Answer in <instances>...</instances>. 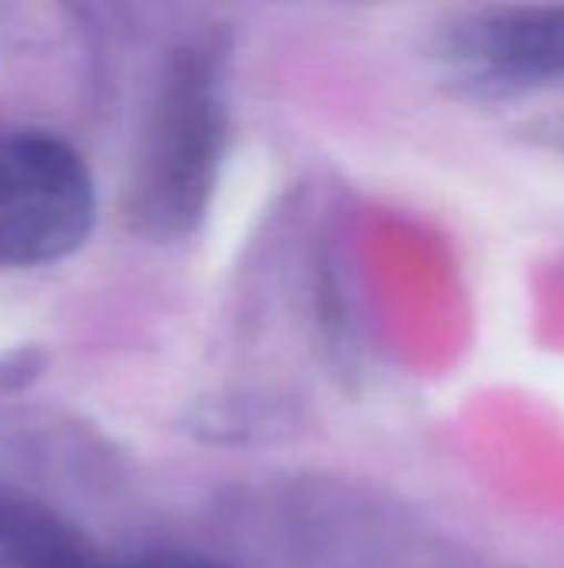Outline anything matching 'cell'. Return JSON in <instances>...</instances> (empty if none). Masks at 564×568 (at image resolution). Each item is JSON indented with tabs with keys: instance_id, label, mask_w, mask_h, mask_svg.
Returning a JSON list of instances; mask_svg holds the SVG:
<instances>
[{
	"instance_id": "1",
	"label": "cell",
	"mask_w": 564,
	"mask_h": 568,
	"mask_svg": "<svg viewBox=\"0 0 564 568\" xmlns=\"http://www.w3.org/2000/svg\"><path fill=\"white\" fill-rule=\"evenodd\" d=\"M83 156L43 130H0V270L63 260L93 226Z\"/></svg>"
},
{
	"instance_id": "2",
	"label": "cell",
	"mask_w": 564,
	"mask_h": 568,
	"mask_svg": "<svg viewBox=\"0 0 564 568\" xmlns=\"http://www.w3.org/2000/svg\"><path fill=\"white\" fill-rule=\"evenodd\" d=\"M435 57L475 93H525L564 83V3H499L459 13Z\"/></svg>"
},
{
	"instance_id": "3",
	"label": "cell",
	"mask_w": 564,
	"mask_h": 568,
	"mask_svg": "<svg viewBox=\"0 0 564 568\" xmlns=\"http://www.w3.org/2000/svg\"><path fill=\"white\" fill-rule=\"evenodd\" d=\"M176 110L163 113L160 136L146 156V203L150 216H183L196 206V190L206 186L213 160V120L209 103L196 87L176 93Z\"/></svg>"
},
{
	"instance_id": "4",
	"label": "cell",
	"mask_w": 564,
	"mask_h": 568,
	"mask_svg": "<svg viewBox=\"0 0 564 568\" xmlns=\"http://www.w3.org/2000/svg\"><path fill=\"white\" fill-rule=\"evenodd\" d=\"M0 568H113L63 516L27 499H0Z\"/></svg>"
},
{
	"instance_id": "5",
	"label": "cell",
	"mask_w": 564,
	"mask_h": 568,
	"mask_svg": "<svg viewBox=\"0 0 564 568\" xmlns=\"http://www.w3.org/2000/svg\"><path fill=\"white\" fill-rule=\"evenodd\" d=\"M515 136L532 150H542V153H552V156L564 160V110L562 113H539V116L522 120L515 126Z\"/></svg>"
},
{
	"instance_id": "6",
	"label": "cell",
	"mask_w": 564,
	"mask_h": 568,
	"mask_svg": "<svg viewBox=\"0 0 564 568\" xmlns=\"http://www.w3.org/2000/svg\"><path fill=\"white\" fill-rule=\"evenodd\" d=\"M113 568H229L216 559H206V556H193V552H153V556H140L133 562H123V566Z\"/></svg>"
}]
</instances>
